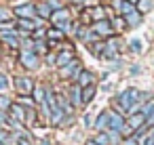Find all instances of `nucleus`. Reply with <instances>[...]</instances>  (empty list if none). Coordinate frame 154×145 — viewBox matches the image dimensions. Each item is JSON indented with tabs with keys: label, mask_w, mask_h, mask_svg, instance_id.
<instances>
[{
	"label": "nucleus",
	"mask_w": 154,
	"mask_h": 145,
	"mask_svg": "<svg viewBox=\"0 0 154 145\" xmlns=\"http://www.w3.org/2000/svg\"><path fill=\"white\" fill-rule=\"evenodd\" d=\"M137 101H139V90H137V88H127V90H125V93H120V95H118V99H116V103H118L127 114H129V109H131Z\"/></svg>",
	"instance_id": "f257e3e1"
},
{
	"label": "nucleus",
	"mask_w": 154,
	"mask_h": 145,
	"mask_svg": "<svg viewBox=\"0 0 154 145\" xmlns=\"http://www.w3.org/2000/svg\"><path fill=\"white\" fill-rule=\"evenodd\" d=\"M34 80L32 78H26V76H19V78H15V88L21 93V95H30V93H34Z\"/></svg>",
	"instance_id": "f03ea898"
},
{
	"label": "nucleus",
	"mask_w": 154,
	"mask_h": 145,
	"mask_svg": "<svg viewBox=\"0 0 154 145\" xmlns=\"http://www.w3.org/2000/svg\"><path fill=\"white\" fill-rule=\"evenodd\" d=\"M108 114H110V120H108V130L122 132V128L127 126L125 118H122V116H118V114H114V111H108Z\"/></svg>",
	"instance_id": "7ed1b4c3"
},
{
	"label": "nucleus",
	"mask_w": 154,
	"mask_h": 145,
	"mask_svg": "<svg viewBox=\"0 0 154 145\" xmlns=\"http://www.w3.org/2000/svg\"><path fill=\"white\" fill-rule=\"evenodd\" d=\"M21 63L28 67V70H36L38 67V55L34 51H23L21 53Z\"/></svg>",
	"instance_id": "20e7f679"
},
{
	"label": "nucleus",
	"mask_w": 154,
	"mask_h": 145,
	"mask_svg": "<svg viewBox=\"0 0 154 145\" xmlns=\"http://www.w3.org/2000/svg\"><path fill=\"white\" fill-rule=\"evenodd\" d=\"M133 130H139L141 126H146V116L141 114V111H137V114H131V118H129V122H127Z\"/></svg>",
	"instance_id": "39448f33"
},
{
	"label": "nucleus",
	"mask_w": 154,
	"mask_h": 145,
	"mask_svg": "<svg viewBox=\"0 0 154 145\" xmlns=\"http://www.w3.org/2000/svg\"><path fill=\"white\" fill-rule=\"evenodd\" d=\"M112 30H114V28H112L108 21H103V19H101V21H95V25H93V32L99 34V36H108V34H112Z\"/></svg>",
	"instance_id": "423d86ee"
},
{
	"label": "nucleus",
	"mask_w": 154,
	"mask_h": 145,
	"mask_svg": "<svg viewBox=\"0 0 154 145\" xmlns=\"http://www.w3.org/2000/svg\"><path fill=\"white\" fill-rule=\"evenodd\" d=\"M108 120H110V114L108 111H101L99 116H97V120H95V128L101 132V130H108Z\"/></svg>",
	"instance_id": "0eeeda50"
},
{
	"label": "nucleus",
	"mask_w": 154,
	"mask_h": 145,
	"mask_svg": "<svg viewBox=\"0 0 154 145\" xmlns=\"http://www.w3.org/2000/svg\"><path fill=\"white\" fill-rule=\"evenodd\" d=\"M93 84V74L91 72H80L78 74V86L80 88H87V86H91Z\"/></svg>",
	"instance_id": "6e6552de"
},
{
	"label": "nucleus",
	"mask_w": 154,
	"mask_h": 145,
	"mask_svg": "<svg viewBox=\"0 0 154 145\" xmlns=\"http://www.w3.org/2000/svg\"><path fill=\"white\" fill-rule=\"evenodd\" d=\"M72 61H74V55H72V51H70V53L66 51V53H61V55L55 59V63H57L59 67H66V65H68V63H72Z\"/></svg>",
	"instance_id": "1a4fd4ad"
},
{
	"label": "nucleus",
	"mask_w": 154,
	"mask_h": 145,
	"mask_svg": "<svg viewBox=\"0 0 154 145\" xmlns=\"http://www.w3.org/2000/svg\"><path fill=\"white\" fill-rule=\"evenodd\" d=\"M34 15H36L34 7H19V9H17V17H19V19H30V17H34Z\"/></svg>",
	"instance_id": "9d476101"
},
{
	"label": "nucleus",
	"mask_w": 154,
	"mask_h": 145,
	"mask_svg": "<svg viewBox=\"0 0 154 145\" xmlns=\"http://www.w3.org/2000/svg\"><path fill=\"white\" fill-rule=\"evenodd\" d=\"M68 17H70V15H68V11H63V9H59V11L51 13V21H53V23H57V25H59V23H63Z\"/></svg>",
	"instance_id": "9b49d317"
},
{
	"label": "nucleus",
	"mask_w": 154,
	"mask_h": 145,
	"mask_svg": "<svg viewBox=\"0 0 154 145\" xmlns=\"http://www.w3.org/2000/svg\"><path fill=\"white\" fill-rule=\"evenodd\" d=\"M93 97H95V86H93V84L87 86V88H82V105H87Z\"/></svg>",
	"instance_id": "f8f14e48"
},
{
	"label": "nucleus",
	"mask_w": 154,
	"mask_h": 145,
	"mask_svg": "<svg viewBox=\"0 0 154 145\" xmlns=\"http://www.w3.org/2000/svg\"><path fill=\"white\" fill-rule=\"evenodd\" d=\"M11 114L15 118H19V122H26V109L21 105H11Z\"/></svg>",
	"instance_id": "ddd939ff"
},
{
	"label": "nucleus",
	"mask_w": 154,
	"mask_h": 145,
	"mask_svg": "<svg viewBox=\"0 0 154 145\" xmlns=\"http://www.w3.org/2000/svg\"><path fill=\"white\" fill-rule=\"evenodd\" d=\"M72 101L76 103V105H80L82 103V90H80V86L76 84V86H72Z\"/></svg>",
	"instance_id": "4468645a"
},
{
	"label": "nucleus",
	"mask_w": 154,
	"mask_h": 145,
	"mask_svg": "<svg viewBox=\"0 0 154 145\" xmlns=\"http://www.w3.org/2000/svg\"><path fill=\"white\" fill-rule=\"evenodd\" d=\"M15 34L17 32H13V34H2V36H0V40H5L7 44H11V46H17L19 44V40L15 38Z\"/></svg>",
	"instance_id": "2eb2a0df"
},
{
	"label": "nucleus",
	"mask_w": 154,
	"mask_h": 145,
	"mask_svg": "<svg viewBox=\"0 0 154 145\" xmlns=\"http://www.w3.org/2000/svg\"><path fill=\"white\" fill-rule=\"evenodd\" d=\"M36 11H38V15H40V17L51 19V7H49V4H38V7H36Z\"/></svg>",
	"instance_id": "dca6fc26"
},
{
	"label": "nucleus",
	"mask_w": 154,
	"mask_h": 145,
	"mask_svg": "<svg viewBox=\"0 0 154 145\" xmlns=\"http://www.w3.org/2000/svg\"><path fill=\"white\" fill-rule=\"evenodd\" d=\"M139 21H141V15H139V13H135V11H133V13H129V15H127V25H137Z\"/></svg>",
	"instance_id": "f3484780"
},
{
	"label": "nucleus",
	"mask_w": 154,
	"mask_h": 145,
	"mask_svg": "<svg viewBox=\"0 0 154 145\" xmlns=\"http://www.w3.org/2000/svg\"><path fill=\"white\" fill-rule=\"evenodd\" d=\"M108 139H110V145H116V143H120L122 135H120V132H116V130H110V132H108Z\"/></svg>",
	"instance_id": "a211bd4d"
},
{
	"label": "nucleus",
	"mask_w": 154,
	"mask_h": 145,
	"mask_svg": "<svg viewBox=\"0 0 154 145\" xmlns=\"http://www.w3.org/2000/svg\"><path fill=\"white\" fill-rule=\"evenodd\" d=\"M97 145H110V139H108V132H99L95 139H93Z\"/></svg>",
	"instance_id": "6ab92c4d"
},
{
	"label": "nucleus",
	"mask_w": 154,
	"mask_h": 145,
	"mask_svg": "<svg viewBox=\"0 0 154 145\" xmlns=\"http://www.w3.org/2000/svg\"><path fill=\"white\" fill-rule=\"evenodd\" d=\"M122 145H139V137L133 132L131 137H125V141H122Z\"/></svg>",
	"instance_id": "aec40b11"
},
{
	"label": "nucleus",
	"mask_w": 154,
	"mask_h": 145,
	"mask_svg": "<svg viewBox=\"0 0 154 145\" xmlns=\"http://www.w3.org/2000/svg\"><path fill=\"white\" fill-rule=\"evenodd\" d=\"M34 95H36V101H38V103L45 101V88H42V86H34Z\"/></svg>",
	"instance_id": "412c9836"
},
{
	"label": "nucleus",
	"mask_w": 154,
	"mask_h": 145,
	"mask_svg": "<svg viewBox=\"0 0 154 145\" xmlns=\"http://www.w3.org/2000/svg\"><path fill=\"white\" fill-rule=\"evenodd\" d=\"M150 7H152V0H139V7H137V11H139V13H146Z\"/></svg>",
	"instance_id": "4be33fe9"
},
{
	"label": "nucleus",
	"mask_w": 154,
	"mask_h": 145,
	"mask_svg": "<svg viewBox=\"0 0 154 145\" xmlns=\"http://www.w3.org/2000/svg\"><path fill=\"white\" fill-rule=\"evenodd\" d=\"M11 109V101L7 97H0V111H9Z\"/></svg>",
	"instance_id": "5701e85b"
},
{
	"label": "nucleus",
	"mask_w": 154,
	"mask_h": 145,
	"mask_svg": "<svg viewBox=\"0 0 154 145\" xmlns=\"http://www.w3.org/2000/svg\"><path fill=\"white\" fill-rule=\"evenodd\" d=\"M49 38H53V40H61V38H63V32H59V30H51V32H49Z\"/></svg>",
	"instance_id": "b1692460"
},
{
	"label": "nucleus",
	"mask_w": 154,
	"mask_h": 145,
	"mask_svg": "<svg viewBox=\"0 0 154 145\" xmlns=\"http://www.w3.org/2000/svg\"><path fill=\"white\" fill-rule=\"evenodd\" d=\"M19 25H23L26 30H34V21H30V19H19Z\"/></svg>",
	"instance_id": "393cba45"
},
{
	"label": "nucleus",
	"mask_w": 154,
	"mask_h": 145,
	"mask_svg": "<svg viewBox=\"0 0 154 145\" xmlns=\"http://www.w3.org/2000/svg\"><path fill=\"white\" fill-rule=\"evenodd\" d=\"M7 143H9V132L0 130V145H7Z\"/></svg>",
	"instance_id": "a878e982"
},
{
	"label": "nucleus",
	"mask_w": 154,
	"mask_h": 145,
	"mask_svg": "<svg viewBox=\"0 0 154 145\" xmlns=\"http://www.w3.org/2000/svg\"><path fill=\"white\" fill-rule=\"evenodd\" d=\"M9 86V80H7V76L5 74H0V90H5Z\"/></svg>",
	"instance_id": "bb28decb"
},
{
	"label": "nucleus",
	"mask_w": 154,
	"mask_h": 145,
	"mask_svg": "<svg viewBox=\"0 0 154 145\" xmlns=\"http://www.w3.org/2000/svg\"><path fill=\"white\" fill-rule=\"evenodd\" d=\"M93 19H95V21L103 19V11H101V9H93Z\"/></svg>",
	"instance_id": "cd10ccee"
},
{
	"label": "nucleus",
	"mask_w": 154,
	"mask_h": 145,
	"mask_svg": "<svg viewBox=\"0 0 154 145\" xmlns=\"http://www.w3.org/2000/svg\"><path fill=\"white\" fill-rule=\"evenodd\" d=\"M131 51L139 53V51H141V42H139V40H131Z\"/></svg>",
	"instance_id": "c85d7f7f"
},
{
	"label": "nucleus",
	"mask_w": 154,
	"mask_h": 145,
	"mask_svg": "<svg viewBox=\"0 0 154 145\" xmlns=\"http://www.w3.org/2000/svg\"><path fill=\"white\" fill-rule=\"evenodd\" d=\"M114 25H116L118 30H125V25H127V23H125V19H116V21H114Z\"/></svg>",
	"instance_id": "c756f323"
},
{
	"label": "nucleus",
	"mask_w": 154,
	"mask_h": 145,
	"mask_svg": "<svg viewBox=\"0 0 154 145\" xmlns=\"http://www.w3.org/2000/svg\"><path fill=\"white\" fill-rule=\"evenodd\" d=\"M9 118H7V111H0V124H7Z\"/></svg>",
	"instance_id": "7c9ffc66"
},
{
	"label": "nucleus",
	"mask_w": 154,
	"mask_h": 145,
	"mask_svg": "<svg viewBox=\"0 0 154 145\" xmlns=\"http://www.w3.org/2000/svg\"><path fill=\"white\" fill-rule=\"evenodd\" d=\"M7 19H9V13L5 9H0V21H7Z\"/></svg>",
	"instance_id": "2f4dec72"
},
{
	"label": "nucleus",
	"mask_w": 154,
	"mask_h": 145,
	"mask_svg": "<svg viewBox=\"0 0 154 145\" xmlns=\"http://www.w3.org/2000/svg\"><path fill=\"white\" fill-rule=\"evenodd\" d=\"M143 145H154V139H152V137H146V139H143Z\"/></svg>",
	"instance_id": "473e14b6"
},
{
	"label": "nucleus",
	"mask_w": 154,
	"mask_h": 145,
	"mask_svg": "<svg viewBox=\"0 0 154 145\" xmlns=\"http://www.w3.org/2000/svg\"><path fill=\"white\" fill-rule=\"evenodd\" d=\"M87 145H97V143L95 141H87Z\"/></svg>",
	"instance_id": "72a5a7b5"
},
{
	"label": "nucleus",
	"mask_w": 154,
	"mask_h": 145,
	"mask_svg": "<svg viewBox=\"0 0 154 145\" xmlns=\"http://www.w3.org/2000/svg\"><path fill=\"white\" fill-rule=\"evenodd\" d=\"M40 145H49V141H42V143H40Z\"/></svg>",
	"instance_id": "f704fd0d"
},
{
	"label": "nucleus",
	"mask_w": 154,
	"mask_h": 145,
	"mask_svg": "<svg viewBox=\"0 0 154 145\" xmlns=\"http://www.w3.org/2000/svg\"><path fill=\"white\" fill-rule=\"evenodd\" d=\"M85 2H89V0H85Z\"/></svg>",
	"instance_id": "c9c22d12"
}]
</instances>
